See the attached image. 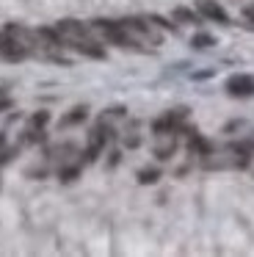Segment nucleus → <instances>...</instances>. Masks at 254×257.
Segmentation results:
<instances>
[{"label": "nucleus", "mask_w": 254, "mask_h": 257, "mask_svg": "<svg viewBox=\"0 0 254 257\" xmlns=\"http://www.w3.org/2000/svg\"><path fill=\"white\" fill-rule=\"evenodd\" d=\"M69 47H75L77 53H83V56H88V58H105V50L97 45V42H91L86 36V39H80V42H72Z\"/></svg>", "instance_id": "obj_5"}, {"label": "nucleus", "mask_w": 254, "mask_h": 257, "mask_svg": "<svg viewBox=\"0 0 254 257\" xmlns=\"http://www.w3.org/2000/svg\"><path fill=\"white\" fill-rule=\"evenodd\" d=\"M196 9H199V14H202V17L213 20V23H221V25H226V23H229L226 12L218 6V3H215V0H199V3H196Z\"/></svg>", "instance_id": "obj_4"}, {"label": "nucleus", "mask_w": 254, "mask_h": 257, "mask_svg": "<svg viewBox=\"0 0 254 257\" xmlns=\"http://www.w3.org/2000/svg\"><path fill=\"white\" fill-rule=\"evenodd\" d=\"M77 177V166H69V169H61V180H75Z\"/></svg>", "instance_id": "obj_13"}, {"label": "nucleus", "mask_w": 254, "mask_h": 257, "mask_svg": "<svg viewBox=\"0 0 254 257\" xmlns=\"http://www.w3.org/2000/svg\"><path fill=\"white\" fill-rule=\"evenodd\" d=\"M191 152H199V155H210L213 152V147H210V141H204V139H199V136H191Z\"/></svg>", "instance_id": "obj_7"}, {"label": "nucleus", "mask_w": 254, "mask_h": 257, "mask_svg": "<svg viewBox=\"0 0 254 257\" xmlns=\"http://www.w3.org/2000/svg\"><path fill=\"white\" fill-rule=\"evenodd\" d=\"M86 116H88V111L80 105V108H75L72 113H66V116L61 119V127H69V124H77V122H83Z\"/></svg>", "instance_id": "obj_6"}, {"label": "nucleus", "mask_w": 254, "mask_h": 257, "mask_svg": "<svg viewBox=\"0 0 254 257\" xmlns=\"http://www.w3.org/2000/svg\"><path fill=\"white\" fill-rule=\"evenodd\" d=\"M182 119H188V108H174V111H169L166 116L155 119V122H152V130H155L158 136H169L171 130L180 127Z\"/></svg>", "instance_id": "obj_1"}, {"label": "nucleus", "mask_w": 254, "mask_h": 257, "mask_svg": "<svg viewBox=\"0 0 254 257\" xmlns=\"http://www.w3.org/2000/svg\"><path fill=\"white\" fill-rule=\"evenodd\" d=\"M47 122H50V113H47V111H39V113H33V119H31V127H44Z\"/></svg>", "instance_id": "obj_11"}, {"label": "nucleus", "mask_w": 254, "mask_h": 257, "mask_svg": "<svg viewBox=\"0 0 254 257\" xmlns=\"http://www.w3.org/2000/svg\"><path fill=\"white\" fill-rule=\"evenodd\" d=\"M174 20H180V23H185V25H196L199 23L196 14L188 12V9H174Z\"/></svg>", "instance_id": "obj_10"}, {"label": "nucleus", "mask_w": 254, "mask_h": 257, "mask_svg": "<svg viewBox=\"0 0 254 257\" xmlns=\"http://www.w3.org/2000/svg\"><path fill=\"white\" fill-rule=\"evenodd\" d=\"M55 31H58V36L64 39V45H72V42H80L88 36L86 25L77 23V20H61V23L55 25Z\"/></svg>", "instance_id": "obj_2"}, {"label": "nucleus", "mask_w": 254, "mask_h": 257, "mask_svg": "<svg viewBox=\"0 0 254 257\" xmlns=\"http://www.w3.org/2000/svg\"><path fill=\"white\" fill-rule=\"evenodd\" d=\"M171 152H174V144H169V147H160V150H155V155H158L160 161H166V158H171Z\"/></svg>", "instance_id": "obj_12"}, {"label": "nucleus", "mask_w": 254, "mask_h": 257, "mask_svg": "<svg viewBox=\"0 0 254 257\" xmlns=\"http://www.w3.org/2000/svg\"><path fill=\"white\" fill-rule=\"evenodd\" d=\"M191 45L196 47V50H204V47H213L215 45V36L213 34H196L191 39Z\"/></svg>", "instance_id": "obj_8"}, {"label": "nucleus", "mask_w": 254, "mask_h": 257, "mask_svg": "<svg viewBox=\"0 0 254 257\" xmlns=\"http://www.w3.org/2000/svg\"><path fill=\"white\" fill-rule=\"evenodd\" d=\"M158 177H160L158 169H141V172H138V183H141V185H152V183H158Z\"/></svg>", "instance_id": "obj_9"}, {"label": "nucleus", "mask_w": 254, "mask_h": 257, "mask_svg": "<svg viewBox=\"0 0 254 257\" xmlns=\"http://www.w3.org/2000/svg\"><path fill=\"white\" fill-rule=\"evenodd\" d=\"M226 91L232 97H251L254 94V78L251 75H229L226 78Z\"/></svg>", "instance_id": "obj_3"}, {"label": "nucleus", "mask_w": 254, "mask_h": 257, "mask_svg": "<svg viewBox=\"0 0 254 257\" xmlns=\"http://www.w3.org/2000/svg\"><path fill=\"white\" fill-rule=\"evenodd\" d=\"M0 147H3V136H0Z\"/></svg>", "instance_id": "obj_14"}]
</instances>
